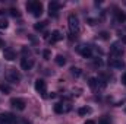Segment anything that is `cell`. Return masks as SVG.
Wrapping results in <instances>:
<instances>
[{
	"instance_id": "obj_23",
	"label": "cell",
	"mask_w": 126,
	"mask_h": 124,
	"mask_svg": "<svg viewBox=\"0 0 126 124\" xmlns=\"http://www.w3.org/2000/svg\"><path fill=\"white\" fill-rule=\"evenodd\" d=\"M9 12H10V15H12V16H15V18H16V16H19V12H18V9H10Z\"/></svg>"
},
{
	"instance_id": "obj_27",
	"label": "cell",
	"mask_w": 126,
	"mask_h": 124,
	"mask_svg": "<svg viewBox=\"0 0 126 124\" xmlns=\"http://www.w3.org/2000/svg\"><path fill=\"white\" fill-rule=\"evenodd\" d=\"M122 83H123V85H126V73L122 76Z\"/></svg>"
},
{
	"instance_id": "obj_12",
	"label": "cell",
	"mask_w": 126,
	"mask_h": 124,
	"mask_svg": "<svg viewBox=\"0 0 126 124\" xmlns=\"http://www.w3.org/2000/svg\"><path fill=\"white\" fill-rule=\"evenodd\" d=\"M32 66H34V62H32L31 59L24 57V59L21 60V67H22V70H31Z\"/></svg>"
},
{
	"instance_id": "obj_26",
	"label": "cell",
	"mask_w": 126,
	"mask_h": 124,
	"mask_svg": "<svg viewBox=\"0 0 126 124\" xmlns=\"http://www.w3.org/2000/svg\"><path fill=\"white\" fill-rule=\"evenodd\" d=\"M101 64H103V62H101L100 59H98V60H95V62H94V66H101Z\"/></svg>"
},
{
	"instance_id": "obj_16",
	"label": "cell",
	"mask_w": 126,
	"mask_h": 124,
	"mask_svg": "<svg viewBox=\"0 0 126 124\" xmlns=\"http://www.w3.org/2000/svg\"><path fill=\"white\" fill-rule=\"evenodd\" d=\"M7 26H9L7 19H6V18H3V16H0V29H1V31H4Z\"/></svg>"
},
{
	"instance_id": "obj_10",
	"label": "cell",
	"mask_w": 126,
	"mask_h": 124,
	"mask_svg": "<svg viewBox=\"0 0 126 124\" xmlns=\"http://www.w3.org/2000/svg\"><path fill=\"white\" fill-rule=\"evenodd\" d=\"M59 9H60V4L57 1H51L48 4V13H50V16H57Z\"/></svg>"
},
{
	"instance_id": "obj_2",
	"label": "cell",
	"mask_w": 126,
	"mask_h": 124,
	"mask_svg": "<svg viewBox=\"0 0 126 124\" xmlns=\"http://www.w3.org/2000/svg\"><path fill=\"white\" fill-rule=\"evenodd\" d=\"M67 22H69V29L72 35H76L79 32V19L76 15H69L67 18Z\"/></svg>"
},
{
	"instance_id": "obj_24",
	"label": "cell",
	"mask_w": 126,
	"mask_h": 124,
	"mask_svg": "<svg viewBox=\"0 0 126 124\" xmlns=\"http://www.w3.org/2000/svg\"><path fill=\"white\" fill-rule=\"evenodd\" d=\"M44 59H46V60H48V59H50V51H48V50H46V51H44Z\"/></svg>"
},
{
	"instance_id": "obj_1",
	"label": "cell",
	"mask_w": 126,
	"mask_h": 124,
	"mask_svg": "<svg viewBox=\"0 0 126 124\" xmlns=\"http://www.w3.org/2000/svg\"><path fill=\"white\" fill-rule=\"evenodd\" d=\"M27 9H28V12H31L35 18H40L43 15V4L40 1H28L27 3Z\"/></svg>"
},
{
	"instance_id": "obj_19",
	"label": "cell",
	"mask_w": 126,
	"mask_h": 124,
	"mask_svg": "<svg viewBox=\"0 0 126 124\" xmlns=\"http://www.w3.org/2000/svg\"><path fill=\"white\" fill-rule=\"evenodd\" d=\"M64 63H66V59L63 56H57L56 57V64L57 66H64Z\"/></svg>"
},
{
	"instance_id": "obj_14",
	"label": "cell",
	"mask_w": 126,
	"mask_h": 124,
	"mask_svg": "<svg viewBox=\"0 0 126 124\" xmlns=\"http://www.w3.org/2000/svg\"><path fill=\"white\" fill-rule=\"evenodd\" d=\"M63 38V35H62V32L60 31H53L51 32V38H50V42L53 44V42H57V41H60Z\"/></svg>"
},
{
	"instance_id": "obj_29",
	"label": "cell",
	"mask_w": 126,
	"mask_h": 124,
	"mask_svg": "<svg viewBox=\"0 0 126 124\" xmlns=\"http://www.w3.org/2000/svg\"><path fill=\"white\" fill-rule=\"evenodd\" d=\"M0 47H4V41L3 39H0Z\"/></svg>"
},
{
	"instance_id": "obj_11",
	"label": "cell",
	"mask_w": 126,
	"mask_h": 124,
	"mask_svg": "<svg viewBox=\"0 0 126 124\" xmlns=\"http://www.w3.org/2000/svg\"><path fill=\"white\" fill-rule=\"evenodd\" d=\"M70 110V105L69 104H56L54 105V111L57 114H63V112H67Z\"/></svg>"
},
{
	"instance_id": "obj_15",
	"label": "cell",
	"mask_w": 126,
	"mask_h": 124,
	"mask_svg": "<svg viewBox=\"0 0 126 124\" xmlns=\"http://www.w3.org/2000/svg\"><path fill=\"white\" fill-rule=\"evenodd\" d=\"M91 112H93V110L90 107H82V108L78 110V114L79 115H87V114H91Z\"/></svg>"
},
{
	"instance_id": "obj_3",
	"label": "cell",
	"mask_w": 126,
	"mask_h": 124,
	"mask_svg": "<svg viewBox=\"0 0 126 124\" xmlns=\"http://www.w3.org/2000/svg\"><path fill=\"white\" fill-rule=\"evenodd\" d=\"M6 77H7V80L9 82H12V83H18L19 80H21V73L16 70V69H9L7 70V74H6Z\"/></svg>"
},
{
	"instance_id": "obj_8",
	"label": "cell",
	"mask_w": 126,
	"mask_h": 124,
	"mask_svg": "<svg viewBox=\"0 0 126 124\" xmlns=\"http://www.w3.org/2000/svg\"><path fill=\"white\" fill-rule=\"evenodd\" d=\"M109 66H110V67H113V69H123L125 63H123L122 59L114 57V59H110V60H109Z\"/></svg>"
},
{
	"instance_id": "obj_31",
	"label": "cell",
	"mask_w": 126,
	"mask_h": 124,
	"mask_svg": "<svg viewBox=\"0 0 126 124\" xmlns=\"http://www.w3.org/2000/svg\"><path fill=\"white\" fill-rule=\"evenodd\" d=\"M24 124H31V123H30V121H25V123H24Z\"/></svg>"
},
{
	"instance_id": "obj_25",
	"label": "cell",
	"mask_w": 126,
	"mask_h": 124,
	"mask_svg": "<svg viewBox=\"0 0 126 124\" xmlns=\"http://www.w3.org/2000/svg\"><path fill=\"white\" fill-rule=\"evenodd\" d=\"M100 35H101V38H103V39H107V38H109V37H107V35H109L107 32H101Z\"/></svg>"
},
{
	"instance_id": "obj_18",
	"label": "cell",
	"mask_w": 126,
	"mask_h": 124,
	"mask_svg": "<svg viewBox=\"0 0 126 124\" xmlns=\"http://www.w3.org/2000/svg\"><path fill=\"white\" fill-rule=\"evenodd\" d=\"M44 28H46V22H38V24L34 25V29L35 31H43Z\"/></svg>"
},
{
	"instance_id": "obj_13",
	"label": "cell",
	"mask_w": 126,
	"mask_h": 124,
	"mask_svg": "<svg viewBox=\"0 0 126 124\" xmlns=\"http://www.w3.org/2000/svg\"><path fill=\"white\" fill-rule=\"evenodd\" d=\"M3 54H4V59L9 60V62H13V60L16 59V54H15V51H13L12 48H6Z\"/></svg>"
},
{
	"instance_id": "obj_21",
	"label": "cell",
	"mask_w": 126,
	"mask_h": 124,
	"mask_svg": "<svg viewBox=\"0 0 126 124\" xmlns=\"http://www.w3.org/2000/svg\"><path fill=\"white\" fill-rule=\"evenodd\" d=\"M98 124H111V120H110V117H101V120L98 121Z\"/></svg>"
},
{
	"instance_id": "obj_6",
	"label": "cell",
	"mask_w": 126,
	"mask_h": 124,
	"mask_svg": "<svg viewBox=\"0 0 126 124\" xmlns=\"http://www.w3.org/2000/svg\"><path fill=\"white\" fill-rule=\"evenodd\" d=\"M10 105H12L13 108H16V110H19V111H24L27 104H25V101L21 99V98H12V99H10Z\"/></svg>"
},
{
	"instance_id": "obj_9",
	"label": "cell",
	"mask_w": 126,
	"mask_h": 124,
	"mask_svg": "<svg viewBox=\"0 0 126 124\" xmlns=\"http://www.w3.org/2000/svg\"><path fill=\"white\" fill-rule=\"evenodd\" d=\"M16 121V118L12 114H0V124H12Z\"/></svg>"
},
{
	"instance_id": "obj_22",
	"label": "cell",
	"mask_w": 126,
	"mask_h": 124,
	"mask_svg": "<svg viewBox=\"0 0 126 124\" xmlns=\"http://www.w3.org/2000/svg\"><path fill=\"white\" fill-rule=\"evenodd\" d=\"M0 91H3V92H10V89H9V86H6V85H1L0 83Z\"/></svg>"
},
{
	"instance_id": "obj_28",
	"label": "cell",
	"mask_w": 126,
	"mask_h": 124,
	"mask_svg": "<svg viewBox=\"0 0 126 124\" xmlns=\"http://www.w3.org/2000/svg\"><path fill=\"white\" fill-rule=\"evenodd\" d=\"M85 124H95V121H93V120H87Z\"/></svg>"
},
{
	"instance_id": "obj_30",
	"label": "cell",
	"mask_w": 126,
	"mask_h": 124,
	"mask_svg": "<svg viewBox=\"0 0 126 124\" xmlns=\"http://www.w3.org/2000/svg\"><path fill=\"white\" fill-rule=\"evenodd\" d=\"M122 41H123V42L126 44V37H123V38H122Z\"/></svg>"
},
{
	"instance_id": "obj_20",
	"label": "cell",
	"mask_w": 126,
	"mask_h": 124,
	"mask_svg": "<svg viewBox=\"0 0 126 124\" xmlns=\"http://www.w3.org/2000/svg\"><path fill=\"white\" fill-rule=\"evenodd\" d=\"M70 73H72L73 76H76V77H79L82 72H81V69H78V67H72V69H70Z\"/></svg>"
},
{
	"instance_id": "obj_7",
	"label": "cell",
	"mask_w": 126,
	"mask_h": 124,
	"mask_svg": "<svg viewBox=\"0 0 126 124\" xmlns=\"http://www.w3.org/2000/svg\"><path fill=\"white\" fill-rule=\"evenodd\" d=\"M110 51H111V54H114L116 57H120V56H123V47L119 44V42H114V44H111V47H110Z\"/></svg>"
},
{
	"instance_id": "obj_4",
	"label": "cell",
	"mask_w": 126,
	"mask_h": 124,
	"mask_svg": "<svg viewBox=\"0 0 126 124\" xmlns=\"http://www.w3.org/2000/svg\"><path fill=\"white\" fill-rule=\"evenodd\" d=\"M35 91L40 93L41 96H46V93H47V85H46V82L43 79L35 80Z\"/></svg>"
},
{
	"instance_id": "obj_17",
	"label": "cell",
	"mask_w": 126,
	"mask_h": 124,
	"mask_svg": "<svg viewBox=\"0 0 126 124\" xmlns=\"http://www.w3.org/2000/svg\"><path fill=\"white\" fill-rule=\"evenodd\" d=\"M116 18H117L119 22H125L126 21V15L123 12H116Z\"/></svg>"
},
{
	"instance_id": "obj_5",
	"label": "cell",
	"mask_w": 126,
	"mask_h": 124,
	"mask_svg": "<svg viewBox=\"0 0 126 124\" xmlns=\"http://www.w3.org/2000/svg\"><path fill=\"white\" fill-rule=\"evenodd\" d=\"M78 53L84 57V59H90L91 56H93V50L88 47V45H78Z\"/></svg>"
}]
</instances>
